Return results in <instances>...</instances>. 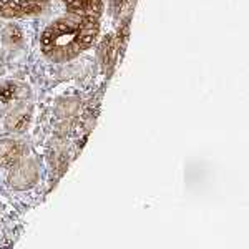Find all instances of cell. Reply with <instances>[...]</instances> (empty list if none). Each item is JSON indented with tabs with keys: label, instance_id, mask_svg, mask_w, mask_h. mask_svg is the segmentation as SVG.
<instances>
[{
	"label": "cell",
	"instance_id": "277c9868",
	"mask_svg": "<svg viewBox=\"0 0 249 249\" xmlns=\"http://www.w3.org/2000/svg\"><path fill=\"white\" fill-rule=\"evenodd\" d=\"M25 155V146L17 140H2L0 142V166L14 168Z\"/></svg>",
	"mask_w": 249,
	"mask_h": 249
},
{
	"label": "cell",
	"instance_id": "5b68a950",
	"mask_svg": "<svg viewBox=\"0 0 249 249\" xmlns=\"http://www.w3.org/2000/svg\"><path fill=\"white\" fill-rule=\"evenodd\" d=\"M70 14L83 15V17L98 18L103 7V0H62Z\"/></svg>",
	"mask_w": 249,
	"mask_h": 249
},
{
	"label": "cell",
	"instance_id": "9c48e42d",
	"mask_svg": "<svg viewBox=\"0 0 249 249\" xmlns=\"http://www.w3.org/2000/svg\"><path fill=\"white\" fill-rule=\"evenodd\" d=\"M80 108V100L75 98V96H67V98H62L57 103V113L60 116H73L78 111Z\"/></svg>",
	"mask_w": 249,
	"mask_h": 249
},
{
	"label": "cell",
	"instance_id": "52a82bcc",
	"mask_svg": "<svg viewBox=\"0 0 249 249\" xmlns=\"http://www.w3.org/2000/svg\"><path fill=\"white\" fill-rule=\"evenodd\" d=\"M29 95V87H25L20 82H5L0 85V100L10 102L14 98H27Z\"/></svg>",
	"mask_w": 249,
	"mask_h": 249
},
{
	"label": "cell",
	"instance_id": "7a4b0ae2",
	"mask_svg": "<svg viewBox=\"0 0 249 249\" xmlns=\"http://www.w3.org/2000/svg\"><path fill=\"white\" fill-rule=\"evenodd\" d=\"M45 7V0H0V17L20 18L40 14Z\"/></svg>",
	"mask_w": 249,
	"mask_h": 249
},
{
	"label": "cell",
	"instance_id": "8992f818",
	"mask_svg": "<svg viewBox=\"0 0 249 249\" xmlns=\"http://www.w3.org/2000/svg\"><path fill=\"white\" fill-rule=\"evenodd\" d=\"M29 122H30V108L25 105H20L9 115L7 126L14 131H22L29 126Z\"/></svg>",
	"mask_w": 249,
	"mask_h": 249
},
{
	"label": "cell",
	"instance_id": "3957f363",
	"mask_svg": "<svg viewBox=\"0 0 249 249\" xmlns=\"http://www.w3.org/2000/svg\"><path fill=\"white\" fill-rule=\"evenodd\" d=\"M9 181L15 190H29L38 179V166L34 160H20L14 168H10Z\"/></svg>",
	"mask_w": 249,
	"mask_h": 249
},
{
	"label": "cell",
	"instance_id": "ba28073f",
	"mask_svg": "<svg viewBox=\"0 0 249 249\" xmlns=\"http://www.w3.org/2000/svg\"><path fill=\"white\" fill-rule=\"evenodd\" d=\"M2 42L9 48H18L23 42V34L20 30V27L14 25V23L7 25L2 32Z\"/></svg>",
	"mask_w": 249,
	"mask_h": 249
},
{
	"label": "cell",
	"instance_id": "6da1fadb",
	"mask_svg": "<svg viewBox=\"0 0 249 249\" xmlns=\"http://www.w3.org/2000/svg\"><path fill=\"white\" fill-rule=\"evenodd\" d=\"M98 18L70 14L57 18L43 30L40 47L52 62H70L91 47L98 37Z\"/></svg>",
	"mask_w": 249,
	"mask_h": 249
}]
</instances>
